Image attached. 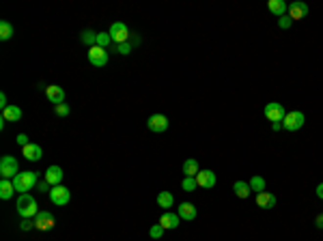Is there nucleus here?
Wrapping results in <instances>:
<instances>
[{
	"instance_id": "obj_1",
	"label": "nucleus",
	"mask_w": 323,
	"mask_h": 241,
	"mask_svg": "<svg viewBox=\"0 0 323 241\" xmlns=\"http://www.w3.org/2000/svg\"><path fill=\"white\" fill-rule=\"evenodd\" d=\"M37 183H39V174L37 172H18V177L13 179V185H15V192L20 194H28L30 190H37Z\"/></svg>"
},
{
	"instance_id": "obj_2",
	"label": "nucleus",
	"mask_w": 323,
	"mask_h": 241,
	"mask_svg": "<svg viewBox=\"0 0 323 241\" xmlns=\"http://www.w3.org/2000/svg\"><path fill=\"white\" fill-rule=\"evenodd\" d=\"M15 207H18V213L22 217H30V220H35V216L39 213V205H37V200L30 194H20Z\"/></svg>"
},
{
	"instance_id": "obj_3",
	"label": "nucleus",
	"mask_w": 323,
	"mask_h": 241,
	"mask_svg": "<svg viewBox=\"0 0 323 241\" xmlns=\"http://www.w3.org/2000/svg\"><path fill=\"white\" fill-rule=\"evenodd\" d=\"M306 123V114L301 110H293V112H287V117L282 119V127L287 131H298L304 127Z\"/></svg>"
},
{
	"instance_id": "obj_4",
	"label": "nucleus",
	"mask_w": 323,
	"mask_h": 241,
	"mask_svg": "<svg viewBox=\"0 0 323 241\" xmlns=\"http://www.w3.org/2000/svg\"><path fill=\"white\" fill-rule=\"evenodd\" d=\"M20 172V166H18V160H15L13 155H4L2 160H0V177L2 179H15Z\"/></svg>"
},
{
	"instance_id": "obj_5",
	"label": "nucleus",
	"mask_w": 323,
	"mask_h": 241,
	"mask_svg": "<svg viewBox=\"0 0 323 241\" xmlns=\"http://www.w3.org/2000/svg\"><path fill=\"white\" fill-rule=\"evenodd\" d=\"M50 200H52V205H56V207H65V205H69V200H71V192L65 188V185H56V188L50 190Z\"/></svg>"
},
{
	"instance_id": "obj_6",
	"label": "nucleus",
	"mask_w": 323,
	"mask_h": 241,
	"mask_svg": "<svg viewBox=\"0 0 323 241\" xmlns=\"http://www.w3.org/2000/svg\"><path fill=\"white\" fill-rule=\"evenodd\" d=\"M108 32H110L112 43H115V46L129 41V28H127V24H123V22H115V24L110 26V30H108Z\"/></svg>"
},
{
	"instance_id": "obj_7",
	"label": "nucleus",
	"mask_w": 323,
	"mask_h": 241,
	"mask_svg": "<svg viewBox=\"0 0 323 241\" xmlns=\"http://www.w3.org/2000/svg\"><path fill=\"white\" fill-rule=\"evenodd\" d=\"M168 125H170V120L166 114H151L149 120H147V127L151 131H155V134H164V131L168 129Z\"/></svg>"
},
{
	"instance_id": "obj_8",
	"label": "nucleus",
	"mask_w": 323,
	"mask_h": 241,
	"mask_svg": "<svg viewBox=\"0 0 323 241\" xmlns=\"http://www.w3.org/2000/svg\"><path fill=\"white\" fill-rule=\"evenodd\" d=\"M263 114H265V119H267V120L276 123V120H282L284 117H287V110H284V106H282V103L272 101V103H267V106H265V110H263Z\"/></svg>"
},
{
	"instance_id": "obj_9",
	"label": "nucleus",
	"mask_w": 323,
	"mask_h": 241,
	"mask_svg": "<svg viewBox=\"0 0 323 241\" xmlns=\"http://www.w3.org/2000/svg\"><path fill=\"white\" fill-rule=\"evenodd\" d=\"M89 63L93 65V67H106L108 63V50H104V48L95 46V48H89Z\"/></svg>"
},
{
	"instance_id": "obj_10",
	"label": "nucleus",
	"mask_w": 323,
	"mask_h": 241,
	"mask_svg": "<svg viewBox=\"0 0 323 241\" xmlns=\"http://www.w3.org/2000/svg\"><path fill=\"white\" fill-rule=\"evenodd\" d=\"M54 226H56V224H54V216L50 211H39L35 216V228L37 231H52Z\"/></svg>"
},
{
	"instance_id": "obj_11",
	"label": "nucleus",
	"mask_w": 323,
	"mask_h": 241,
	"mask_svg": "<svg viewBox=\"0 0 323 241\" xmlns=\"http://www.w3.org/2000/svg\"><path fill=\"white\" fill-rule=\"evenodd\" d=\"M308 4L306 2H300V0H295V2H291L289 4V18L293 20V22H298V20H304L306 15H308Z\"/></svg>"
},
{
	"instance_id": "obj_12",
	"label": "nucleus",
	"mask_w": 323,
	"mask_h": 241,
	"mask_svg": "<svg viewBox=\"0 0 323 241\" xmlns=\"http://www.w3.org/2000/svg\"><path fill=\"white\" fill-rule=\"evenodd\" d=\"M215 181H218V177H215L213 170H201L196 174V183H198V188H203V190H211L215 185Z\"/></svg>"
},
{
	"instance_id": "obj_13",
	"label": "nucleus",
	"mask_w": 323,
	"mask_h": 241,
	"mask_svg": "<svg viewBox=\"0 0 323 241\" xmlns=\"http://www.w3.org/2000/svg\"><path fill=\"white\" fill-rule=\"evenodd\" d=\"M63 177H65V172H63L61 166H50V168L46 170V174H43V179H46L47 183L52 185V188L61 185V183H63Z\"/></svg>"
},
{
	"instance_id": "obj_14",
	"label": "nucleus",
	"mask_w": 323,
	"mask_h": 241,
	"mask_svg": "<svg viewBox=\"0 0 323 241\" xmlns=\"http://www.w3.org/2000/svg\"><path fill=\"white\" fill-rule=\"evenodd\" d=\"M46 97H47V101L54 103V106H58V103H65V91H63L58 84L46 86Z\"/></svg>"
},
{
	"instance_id": "obj_15",
	"label": "nucleus",
	"mask_w": 323,
	"mask_h": 241,
	"mask_svg": "<svg viewBox=\"0 0 323 241\" xmlns=\"http://www.w3.org/2000/svg\"><path fill=\"white\" fill-rule=\"evenodd\" d=\"M179 222H181V217L177 216V213H172V211H164L162 213V217H160V224L164 226V231L168 228V231H175L177 226H179Z\"/></svg>"
},
{
	"instance_id": "obj_16",
	"label": "nucleus",
	"mask_w": 323,
	"mask_h": 241,
	"mask_svg": "<svg viewBox=\"0 0 323 241\" xmlns=\"http://www.w3.org/2000/svg\"><path fill=\"white\" fill-rule=\"evenodd\" d=\"M22 155H24L28 162H39L43 157V149L39 145H32V142H30V145H26L24 149H22Z\"/></svg>"
},
{
	"instance_id": "obj_17",
	"label": "nucleus",
	"mask_w": 323,
	"mask_h": 241,
	"mask_svg": "<svg viewBox=\"0 0 323 241\" xmlns=\"http://www.w3.org/2000/svg\"><path fill=\"white\" fill-rule=\"evenodd\" d=\"M177 216H179L181 220H185V222L196 220V207H194L192 202H181L179 209H177Z\"/></svg>"
},
{
	"instance_id": "obj_18",
	"label": "nucleus",
	"mask_w": 323,
	"mask_h": 241,
	"mask_svg": "<svg viewBox=\"0 0 323 241\" xmlns=\"http://www.w3.org/2000/svg\"><path fill=\"white\" fill-rule=\"evenodd\" d=\"M256 207H261V209H274L276 207V196L272 192H261V194H256Z\"/></svg>"
},
{
	"instance_id": "obj_19",
	"label": "nucleus",
	"mask_w": 323,
	"mask_h": 241,
	"mask_svg": "<svg viewBox=\"0 0 323 241\" xmlns=\"http://www.w3.org/2000/svg\"><path fill=\"white\" fill-rule=\"evenodd\" d=\"M267 9L272 11L274 15H278V18H284V15H289V4L284 2V0H269V2H267Z\"/></svg>"
},
{
	"instance_id": "obj_20",
	"label": "nucleus",
	"mask_w": 323,
	"mask_h": 241,
	"mask_svg": "<svg viewBox=\"0 0 323 241\" xmlns=\"http://www.w3.org/2000/svg\"><path fill=\"white\" fill-rule=\"evenodd\" d=\"M201 172V166H198V160H194V157H190V160L183 162V174L185 177H196V174Z\"/></svg>"
},
{
	"instance_id": "obj_21",
	"label": "nucleus",
	"mask_w": 323,
	"mask_h": 241,
	"mask_svg": "<svg viewBox=\"0 0 323 241\" xmlns=\"http://www.w3.org/2000/svg\"><path fill=\"white\" fill-rule=\"evenodd\" d=\"M2 119L11 120V123H18V120L22 119V108H18L15 103H11L7 110H2Z\"/></svg>"
},
{
	"instance_id": "obj_22",
	"label": "nucleus",
	"mask_w": 323,
	"mask_h": 241,
	"mask_svg": "<svg viewBox=\"0 0 323 241\" xmlns=\"http://www.w3.org/2000/svg\"><path fill=\"white\" fill-rule=\"evenodd\" d=\"M233 192H235V196L237 198H241V200H246L248 196H250V183H246V181H237V183L233 185Z\"/></svg>"
},
{
	"instance_id": "obj_23",
	"label": "nucleus",
	"mask_w": 323,
	"mask_h": 241,
	"mask_svg": "<svg viewBox=\"0 0 323 241\" xmlns=\"http://www.w3.org/2000/svg\"><path fill=\"white\" fill-rule=\"evenodd\" d=\"M158 205L164 211H170V207L175 205V196H172L170 192H160V194H158Z\"/></svg>"
},
{
	"instance_id": "obj_24",
	"label": "nucleus",
	"mask_w": 323,
	"mask_h": 241,
	"mask_svg": "<svg viewBox=\"0 0 323 241\" xmlns=\"http://www.w3.org/2000/svg\"><path fill=\"white\" fill-rule=\"evenodd\" d=\"M13 192H15L13 181H9V179H2V181H0V198H2V200H9L11 196H13Z\"/></svg>"
},
{
	"instance_id": "obj_25",
	"label": "nucleus",
	"mask_w": 323,
	"mask_h": 241,
	"mask_svg": "<svg viewBox=\"0 0 323 241\" xmlns=\"http://www.w3.org/2000/svg\"><path fill=\"white\" fill-rule=\"evenodd\" d=\"M80 41H82L84 46H89V48H95L97 46V32L91 30V28L82 30V32H80Z\"/></svg>"
},
{
	"instance_id": "obj_26",
	"label": "nucleus",
	"mask_w": 323,
	"mask_h": 241,
	"mask_svg": "<svg viewBox=\"0 0 323 241\" xmlns=\"http://www.w3.org/2000/svg\"><path fill=\"white\" fill-rule=\"evenodd\" d=\"M13 24H9V22L7 20H2V22H0V39H2V41H9L11 39V37H13Z\"/></svg>"
},
{
	"instance_id": "obj_27",
	"label": "nucleus",
	"mask_w": 323,
	"mask_h": 241,
	"mask_svg": "<svg viewBox=\"0 0 323 241\" xmlns=\"http://www.w3.org/2000/svg\"><path fill=\"white\" fill-rule=\"evenodd\" d=\"M265 188H267V183H265V179H263V177H258V174H254V177L250 179V190H254L256 194L265 192Z\"/></svg>"
},
{
	"instance_id": "obj_28",
	"label": "nucleus",
	"mask_w": 323,
	"mask_h": 241,
	"mask_svg": "<svg viewBox=\"0 0 323 241\" xmlns=\"http://www.w3.org/2000/svg\"><path fill=\"white\" fill-rule=\"evenodd\" d=\"M97 46L108 50V46H112V37L110 32H97Z\"/></svg>"
},
{
	"instance_id": "obj_29",
	"label": "nucleus",
	"mask_w": 323,
	"mask_h": 241,
	"mask_svg": "<svg viewBox=\"0 0 323 241\" xmlns=\"http://www.w3.org/2000/svg\"><path fill=\"white\" fill-rule=\"evenodd\" d=\"M134 48H136V46H134L132 41H125V43H118V46H115V50L121 54V56H127V54L134 52Z\"/></svg>"
},
{
	"instance_id": "obj_30",
	"label": "nucleus",
	"mask_w": 323,
	"mask_h": 241,
	"mask_svg": "<svg viewBox=\"0 0 323 241\" xmlns=\"http://www.w3.org/2000/svg\"><path fill=\"white\" fill-rule=\"evenodd\" d=\"M181 188L185 190V192H196V188H198L196 177H183V181H181Z\"/></svg>"
},
{
	"instance_id": "obj_31",
	"label": "nucleus",
	"mask_w": 323,
	"mask_h": 241,
	"mask_svg": "<svg viewBox=\"0 0 323 241\" xmlns=\"http://www.w3.org/2000/svg\"><path fill=\"white\" fill-rule=\"evenodd\" d=\"M149 235H151V239H162V235H164V226H162V224H153V226L149 228Z\"/></svg>"
},
{
	"instance_id": "obj_32",
	"label": "nucleus",
	"mask_w": 323,
	"mask_h": 241,
	"mask_svg": "<svg viewBox=\"0 0 323 241\" xmlns=\"http://www.w3.org/2000/svg\"><path fill=\"white\" fill-rule=\"evenodd\" d=\"M54 112H56V117L65 119V117H69V106L67 103H58V106H54Z\"/></svg>"
},
{
	"instance_id": "obj_33",
	"label": "nucleus",
	"mask_w": 323,
	"mask_h": 241,
	"mask_svg": "<svg viewBox=\"0 0 323 241\" xmlns=\"http://www.w3.org/2000/svg\"><path fill=\"white\" fill-rule=\"evenodd\" d=\"M291 24H293V20H291L289 15H284V18H278V26H280V28L287 30V28H291Z\"/></svg>"
},
{
	"instance_id": "obj_34",
	"label": "nucleus",
	"mask_w": 323,
	"mask_h": 241,
	"mask_svg": "<svg viewBox=\"0 0 323 241\" xmlns=\"http://www.w3.org/2000/svg\"><path fill=\"white\" fill-rule=\"evenodd\" d=\"M35 226V220H30V217H22V224H20V228L22 231H28V228Z\"/></svg>"
},
{
	"instance_id": "obj_35",
	"label": "nucleus",
	"mask_w": 323,
	"mask_h": 241,
	"mask_svg": "<svg viewBox=\"0 0 323 241\" xmlns=\"http://www.w3.org/2000/svg\"><path fill=\"white\" fill-rule=\"evenodd\" d=\"M47 190H52V185L47 183L46 179H43V181H39V183H37V192H43V194H46Z\"/></svg>"
},
{
	"instance_id": "obj_36",
	"label": "nucleus",
	"mask_w": 323,
	"mask_h": 241,
	"mask_svg": "<svg viewBox=\"0 0 323 241\" xmlns=\"http://www.w3.org/2000/svg\"><path fill=\"white\" fill-rule=\"evenodd\" d=\"M15 140H18V145L22 146V149H24L26 145H30V142H28V136H26V134H18V138H15Z\"/></svg>"
},
{
	"instance_id": "obj_37",
	"label": "nucleus",
	"mask_w": 323,
	"mask_h": 241,
	"mask_svg": "<svg viewBox=\"0 0 323 241\" xmlns=\"http://www.w3.org/2000/svg\"><path fill=\"white\" fill-rule=\"evenodd\" d=\"M9 106H11V103H7V95H4V93H0V108H2V110H7Z\"/></svg>"
},
{
	"instance_id": "obj_38",
	"label": "nucleus",
	"mask_w": 323,
	"mask_h": 241,
	"mask_svg": "<svg viewBox=\"0 0 323 241\" xmlns=\"http://www.w3.org/2000/svg\"><path fill=\"white\" fill-rule=\"evenodd\" d=\"M315 226H317V228H321V231H323V213H319V216L315 217Z\"/></svg>"
},
{
	"instance_id": "obj_39",
	"label": "nucleus",
	"mask_w": 323,
	"mask_h": 241,
	"mask_svg": "<svg viewBox=\"0 0 323 241\" xmlns=\"http://www.w3.org/2000/svg\"><path fill=\"white\" fill-rule=\"evenodd\" d=\"M272 129H274V131H280V129H282V120H276V123H272Z\"/></svg>"
},
{
	"instance_id": "obj_40",
	"label": "nucleus",
	"mask_w": 323,
	"mask_h": 241,
	"mask_svg": "<svg viewBox=\"0 0 323 241\" xmlns=\"http://www.w3.org/2000/svg\"><path fill=\"white\" fill-rule=\"evenodd\" d=\"M317 196H319V198L323 200V183H319V185H317Z\"/></svg>"
}]
</instances>
